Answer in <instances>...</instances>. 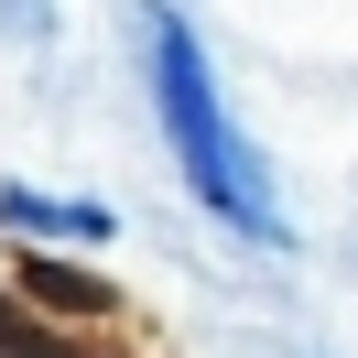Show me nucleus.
Wrapping results in <instances>:
<instances>
[{
	"instance_id": "f257e3e1",
	"label": "nucleus",
	"mask_w": 358,
	"mask_h": 358,
	"mask_svg": "<svg viewBox=\"0 0 358 358\" xmlns=\"http://www.w3.org/2000/svg\"><path fill=\"white\" fill-rule=\"evenodd\" d=\"M131 22H141V76H152V120H163V152H174L185 196H196L228 239L293 250V206H282V185H271L261 141L228 120L217 66H206V33L185 22L174 0H131Z\"/></svg>"
},
{
	"instance_id": "f03ea898",
	"label": "nucleus",
	"mask_w": 358,
	"mask_h": 358,
	"mask_svg": "<svg viewBox=\"0 0 358 358\" xmlns=\"http://www.w3.org/2000/svg\"><path fill=\"white\" fill-rule=\"evenodd\" d=\"M0 228H22V239H76V250L120 239V217L98 196H55V185H22V174H0Z\"/></svg>"
}]
</instances>
